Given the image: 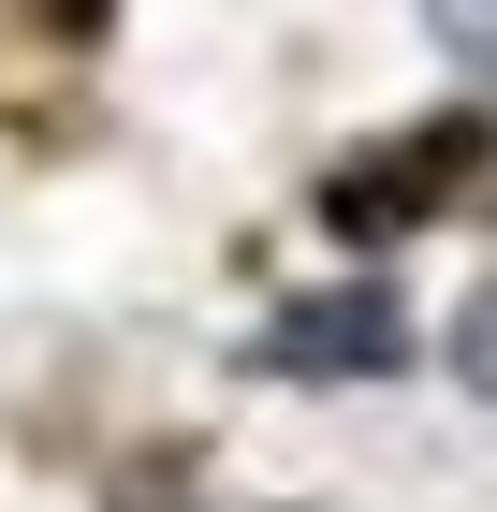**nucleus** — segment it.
<instances>
[{
    "instance_id": "f257e3e1",
    "label": "nucleus",
    "mask_w": 497,
    "mask_h": 512,
    "mask_svg": "<svg viewBox=\"0 0 497 512\" xmlns=\"http://www.w3.org/2000/svg\"><path fill=\"white\" fill-rule=\"evenodd\" d=\"M468 381H497V293H468Z\"/></svg>"
}]
</instances>
